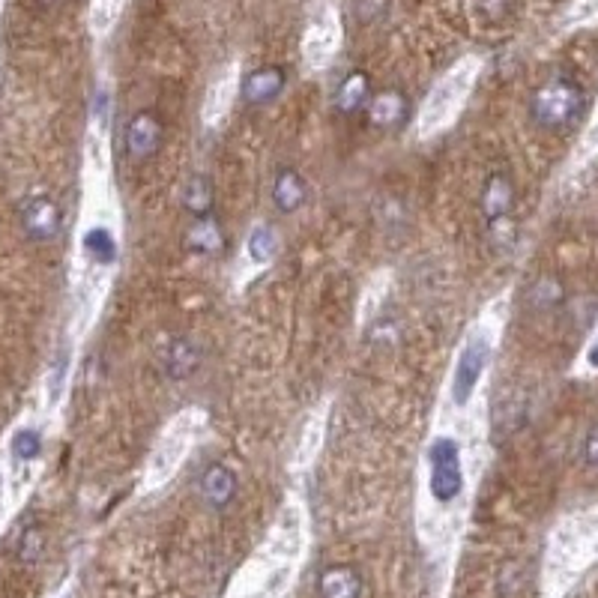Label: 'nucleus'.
<instances>
[{"mask_svg": "<svg viewBox=\"0 0 598 598\" xmlns=\"http://www.w3.org/2000/svg\"><path fill=\"white\" fill-rule=\"evenodd\" d=\"M587 93L578 78L572 75H554L548 78L530 99V117L536 126L548 132H563L578 123L584 114Z\"/></svg>", "mask_w": 598, "mask_h": 598, "instance_id": "obj_1", "label": "nucleus"}, {"mask_svg": "<svg viewBox=\"0 0 598 598\" xmlns=\"http://www.w3.org/2000/svg\"><path fill=\"white\" fill-rule=\"evenodd\" d=\"M479 72V63L476 60H461L428 96V102L422 105V132H434L458 105L461 99L467 96V90L473 87V78Z\"/></svg>", "mask_w": 598, "mask_h": 598, "instance_id": "obj_2", "label": "nucleus"}, {"mask_svg": "<svg viewBox=\"0 0 598 598\" xmlns=\"http://www.w3.org/2000/svg\"><path fill=\"white\" fill-rule=\"evenodd\" d=\"M428 467H431V494L437 503H452L461 488H464V473H461V452L452 437L434 440L428 449Z\"/></svg>", "mask_w": 598, "mask_h": 598, "instance_id": "obj_3", "label": "nucleus"}, {"mask_svg": "<svg viewBox=\"0 0 598 598\" xmlns=\"http://www.w3.org/2000/svg\"><path fill=\"white\" fill-rule=\"evenodd\" d=\"M198 425H201L198 410H186L183 416H177V419L168 425V431H165V437L159 440V449H156V455H153L150 479H159V482H162V479H168V476L174 473V467H177V461L186 455V449H189V443H192Z\"/></svg>", "mask_w": 598, "mask_h": 598, "instance_id": "obj_4", "label": "nucleus"}, {"mask_svg": "<svg viewBox=\"0 0 598 598\" xmlns=\"http://www.w3.org/2000/svg\"><path fill=\"white\" fill-rule=\"evenodd\" d=\"M162 138H165V126L153 111H138L129 117L126 129H123V147L126 156L132 162H147L162 150Z\"/></svg>", "mask_w": 598, "mask_h": 598, "instance_id": "obj_5", "label": "nucleus"}, {"mask_svg": "<svg viewBox=\"0 0 598 598\" xmlns=\"http://www.w3.org/2000/svg\"><path fill=\"white\" fill-rule=\"evenodd\" d=\"M515 183L506 171H494L482 192H479V210H482V219L488 228H500L512 219V210H515Z\"/></svg>", "mask_w": 598, "mask_h": 598, "instance_id": "obj_6", "label": "nucleus"}, {"mask_svg": "<svg viewBox=\"0 0 598 598\" xmlns=\"http://www.w3.org/2000/svg\"><path fill=\"white\" fill-rule=\"evenodd\" d=\"M63 213L60 204L48 195H30L21 207V228L33 243H48L60 234Z\"/></svg>", "mask_w": 598, "mask_h": 598, "instance_id": "obj_7", "label": "nucleus"}, {"mask_svg": "<svg viewBox=\"0 0 598 598\" xmlns=\"http://www.w3.org/2000/svg\"><path fill=\"white\" fill-rule=\"evenodd\" d=\"M488 341L485 338H473L461 356H458V365H455V377H452V398L455 404H467L473 389L479 386L482 374H485V365H488Z\"/></svg>", "mask_w": 598, "mask_h": 598, "instance_id": "obj_8", "label": "nucleus"}, {"mask_svg": "<svg viewBox=\"0 0 598 598\" xmlns=\"http://www.w3.org/2000/svg\"><path fill=\"white\" fill-rule=\"evenodd\" d=\"M365 114H368V123L374 129L392 132V129H401L410 120V99H407L404 90L386 87V90L371 93V99L365 105Z\"/></svg>", "mask_w": 598, "mask_h": 598, "instance_id": "obj_9", "label": "nucleus"}, {"mask_svg": "<svg viewBox=\"0 0 598 598\" xmlns=\"http://www.w3.org/2000/svg\"><path fill=\"white\" fill-rule=\"evenodd\" d=\"M335 45H338V18H335L332 9H320L311 18L305 39H302V51H305L308 66H323L332 57Z\"/></svg>", "mask_w": 598, "mask_h": 598, "instance_id": "obj_10", "label": "nucleus"}, {"mask_svg": "<svg viewBox=\"0 0 598 598\" xmlns=\"http://www.w3.org/2000/svg\"><path fill=\"white\" fill-rule=\"evenodd\" d=\"M198 491H201V500L216 509V512H225L234 500H237V491H240V482H237V473L225 464H210L201 479H198Z\"/></svg>", "mask_w": 598, "mask_h": 598, "instance_id": "obj_11", "label": "nucleus"}, {"mask_svg": "<svg viewBox=\"0 0 598 598\" xmlns=\"http://www.w3.org/2000/svg\"><path fill=\"white\" fill-rule=\"evenodd\" d=\"M317 596L320 598H362L365 578L350 563H332L317 575Z\"/></svg>", "mask_w": 598, "mask_h": 598, "instance_id": "obj_12", "label": "nucleus"}, {"mask_svg": "<svg viewBox=\"0 0 598 598\" xmlns=\"http://www.w3.org/2000/svg\"><path fill=\"white\" fill-rule=\"evenodd\" d=\"M285 84H288V72L282 66H261L243 78L240 96L249 105H270L285 93Z\"/></svg>", "mask_w": 598, "mask_h": 598, "instance_id": "obj_13", "label": "nucleus"}, {"mask_svg": "<svg viewBox=\"0 0 598 598\" xmlns=\"http://www.w3.org/2000/svg\"><path fill=\"white\" fill-rule=\"evenodd\" d=\"M183 243L189 252L201 255V258H216L225 252L228 240H225V228L213 219V216H201V219H192V225L186 228L183 234Z\"/></svg>", "mask_w": 598, "mask_h": 598, "instance_id": "obj_14", "label": "nucleus"}, {"mask_svg": "<svg viewBox=\"0 0 598 598\" xmlns=\"http://www.w3.org/2000/svg\"><path fill=\"white\" fill-rule=\"evenodd\" d=\"M198 368H201V347H198V341L183 338V335L174 338V341L168 344V353H165V374H168V380L183 383V380H189Z\"/></svg>", "mask_w": 598, "mask_h": 598, "instance_id": "obj_15", "label": "nucleus"}, {"mask_svg": "<svg viewBox=\"0 0 598 598\" xmlns=\"http://www.w3.org/2000/svg\"><path fill=\"white\" fill-rule=\"evenodd\" d=\"M368 99H371V81H368V75L362 69L347 72L341 78V84L335 87V108L344 117H353V114L365 111Z\"/></svg>", "mask_w": 598, "mask_h": 598, "instance_id": "obj_16", "label": "nucleus"}, {"mask_svg": "<svg viewBox=\"0 0 598 598\" xmlns=\"http://www.w3.org/2000/svg\"><path fill=\"white\" fill-rule=\"evenodd\" d=\"M305 180L299 174L297 168H282L273 180V207L282 213V216H291L297 213L299 207L305 204Z\"/></svg>", "mask_w": 598, "mask_h": 598, "instance_id": "obj_17", "label": "nucleus"}, {"mask_svg": "<svg viewBox=\"0 0 598 598\" xmlns=\"http://www.w3.org/2000/svg\"><path fill=\"white\" fill-rule=\"evenodd\" d=\"M213 204H216L213 180H210L207 174L189 177V183H186V189H183V207L189 210V216H192V219L210 216V213H213Z\"/></svg>", "mask_w": 598, "mask_h": 598, "instance_id": "obj_18", "label": "nucleus"}, {"mask_svg": "<svg viewBox=\"0 0 598 598\" xmlns=\"http://www.w3.org/2000/svg\"><path fill=\"white\" fill-rule=\"evenodd\" d=\"M231 99H234V75H222L204 99V120L210 126H219L225 120V114L231 111Z\"/></svg>", "mask_w": 598, "mask_h": 598, "instance_id": "obj_19", "label": "nucleus"}, {"mask_svg": "<svg viewBox=\"0 0 598 598\" xmlns=\"http://www.w3.org/2000/svg\"><path fill=\"white\" fill-rule=\"evenodd\" d=\"M563 299H566V288H563V282L554 279V276L536 279V282L530 285V291H527V305H530L533 311H554Z\"/></svg>", "mask_w": 598, "mask_h": 598, "instance_id": "obj_20", "label": "nucleus"}, {"mask_svg": "<svg viewBox=\"0 0 598 598\" xmlns=\"http://www.w3.org/2000/svg\"><path fill=\"white\" fill-rule=\"evenodd\" d=\"M84 255L96 264H114L117 258V243H114V234L108 228H90L84 234Z\"/></svg>", "mask_w": 598, "mask_h": 598, "instance_id": "obj_21", "label": "nucleus"}, {"mask_svg": "<svg viewBox=\"0 0 598 598\" xmlns=\"http://www.w3.org/2000/svg\"><path fill=\"white\" fill-rule=\"evenodd\" d=\"M246 252L255 264H270L279 252V234L270 228V225H258L252 234H249V243H246Z\"/></svg>", "mask_w": 598, "mask_h": 598, "instance_id": "obj_22", "label": "nucleus"}, {"mask_svg": "<svg viewBox=\"0 0 598 598\" xmlns=\"http://www.w3.org/2000/svg\"><path fill=\"white\" fill-rule=\"evenodd\" d=\"M45 545H48V539H45V530L39 524L24 527L21 536H18V560L21 563H39L42 554H45Z\"/></svg>", "mask_w": 598, "mask_h": 598, "instance_id": "obj_23", "label": "nucleus"}, {"mask_svg": "<svg viewBox=\"0 0 598 598\" xmlns=\"http://www.w3.org/2000/svg\"><path fill=\"white\" fill-rule=\"evenodd\" d=\"M9 449H12V458H15V461L30 464V461H36V458L42 455V437H39L36 431L24 428V431H18V434L12 437Z\"/></svg>", "mask_w": 598, "mask_h": 598, "instance_id": "obj_24", "label": "nucleus"}, {"mask_svg": "<svg viewBox=\"0 0 598 598\" xmlns=\"http://www.w3.org/2000/svg\"><path fill=\"white\" fill-rule=\"evenodd\" d=\"M598 18V0H575L572 9H569V24H587Z\"/></svg>", "mask_w": 598, "mask_h": 598, "instance_id": "obj_25", "label": "nucleus"}, {"mask_svg": "<svg viewBox=\"0 0 598 598\" xmlns=\"http://www.w3.org/2000/svg\"><path fill=\"white\" fill-rule=\"evenodd\" d=\"M587 144H598V111H596V120H593V126H590V132H587Z\"/></svg>", "mask_w": 598, "mask_h": 598, "instance_id": "obj_26", "label": "nucleus"}]
</instances>
